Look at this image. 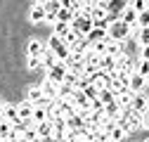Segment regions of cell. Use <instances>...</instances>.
<instances>
[{"mask_svg":"<svg viewBox=\"0 0 149 142\" xmlns=\"http://www.w3.org/2000/svg\"><path fill=\"white\" fill-rule=\"evenodd\" d=\"M83 126H85V118L78 116V114H73V116L66 118V130H81Z\"/></svg>","mask_w":149,"mask_h":142,"instance_id":"cell-17","label":"cell"},{"mask_svg":"<svg viewBox=\"0 0 149 142\" xmlns=\"http://www.w3.org/2000/svg\"><path fill=\"white\" fill-rule=\"evenodd\" d=\"M121 22H125L128 26H135V24H137V12H135L133 7H130V5H128V7L121 12Z\"/></svg>","mask_w":149,"mask_h":142,"instance_id":"cell-16","label":"cell"},{"mask_svg":"<svg viewBox=\"0 0 149 142\" xmlns=\"http://www.w3.org/2000/svg\"><path fill=\"white\" fill-rule=\"evenodd\" d=\"M144 26H149V10H144V12H140V14H137L135 31H137V29H144Z\"/></svg>","mask_w":149,"mask_h":142,"instance_id":"cell-34","label":"cell"},{"mask_svg":"<svg viewBox=\"0 0 149 142\" xmlns=\"http://www.w3.org/2000/svg\"><path fill=\"white\" fill-rule=\"evenodd\" d=\"M52 130H54V126H52L50 121H43V123H38V126H36L38 137H52Z\"/></svg>","mask_w":149,"mask_h":142,"instance_id":"cell-19","label":"cell"},{"mask_svg":"<svg viewBox=\"0 0 149 142\" xmlns=\"http://www.w3.org/2000/svg\"><path fill=\"white\" fill-rule=\"evenodd\" d=\"M26 66H29V69H40V66H43V59H40V57H29Z\"/></svg>","mask_w":149,"mask_h":142,"instance_id":"cell-45","label":"cell"},{"mask_svg":"<svg viewBox=\"0 0 149 142\" xmlns=\"http://www.w3.org/2000/svg\"><path fill=\"white\" fill-rule=\"evenodd\" d=\"M123 137H125V130H123L121 126H116L114 130H111V133H109V140H111V142H121Z\"/></svg>","mask_w":149,"mask_h":142,"instance_id":"cell-38","label":"cell"},{"mask_svg":"<svg viewBox=\"0 0 149 142\" xmlns=\"http://www.w3.org/2000/svg\"><path fill=\"white\" fill-rule=\"evenodd\" d=\"M100 100H102L104 104H109V102H116V95L111 93V90H102V93H100Z\"/></svg>","mask_w":149,"mask_h":142,"instance_id":"cell-43","label":"cell"},{"mask_svg":"<svg viewBox=\"0 0 149 142\" xmlns=\"http://www.w3.org/2000/svg\"><path fill=\"white\" fill-rule=\"evenodd\" d=\"M116 123H118L125 133H135L137 128H142V114H137V111H133V109H125Z\"/></svg>","mask_w":149,"mask_h":142,"instance_id":"cell-1","label":"cell"},{"mask_svg":"<svg viewBox=\"0 0 149 142\" xmlns=\"http://www.w3.org/2000/svg\"><path fill=\"white\" fill-rule=\"evenodd\" d=\"M17 111H19V118L22 121H33V104L31 102H24V104H17Z\"/></svg>","mask_w":149,"mask_h":142,"instance_id":"cell-13","label":"cell"},{"mask_svg":"<svg viewBox=\"0 0 149 142\" xmlns=\"http://www.w3.org/2000/svg\"><path fill=\"white\" fill-rule=\"evenodd\" d=\"M147 88V78L144 76H140V74H130V83H128V90L133 93V95H137V93H142Z\"/></svg>","mask_w":149,"mask_h":142,"instance_id":"cell-8","label":"cell"},{"mask_svg":"<svg viewBox=\"0 0 149 142\" xmlns=\"http://www.w3.org/2000/svg\"><path fill=\"white\" fill-rule=\"evenodd\" d=\"M88 5H90V7H107L109 0H88Z\"/></svg>","mask_w":149,"mask_h":142,"instance_id":"cell-46","label":"cell"},{"mask_svg":"<svg viewBox=\"0 0 149 142\" xmlns=\"http://www.w3.org/2000/svg\"><path fill=\"white\" fill-rule=\"evenodd\" d=\"M26 52H29V57H40V59H43V55L47 52V45H43L38 38H33V40H29Z\"/></svg>","mask_w":149,"mask_h":142,"instance_id":"cell-7","label":"cell"},{"mask_svg":"<svg viewBox=\"0 0 149 142\" xmlns=\"http://www.w3.org/2000/svg\"><path fill=\"white\" fill-rule=\"evenodd\" d=\"M135 40L140 43V47H142V45H149V26H144V29H137V31H135Z\"/></svg>","mask_w":149,"mask_h":142,"instance_id":"cell-25","label":"cell"},{"mask_svg":"<svg viewBox=\"0 0 149 142\" xmlns=\"http://www.w3.org/2000/svg\"><path fill=\"white\" fill-rule=\"evenodd\" d=\"M71 102L78 106V109H90V100H88V95L81 90V88H76L73 90V95H71Z\"/></svg>","mask_w":149,"mask_h":142,"instance_id":"cell-10","label":"cell"},{"mask_svg":"<svg viewBox=\"0 0 149 142\" xmlns=\"http://www.w3.org/2000/svg\"><path fill=\"white\" fill-rule=\"evenodd\" d=\"M33 3H45V0H33Z\"/></svg>","mask_w":149,"mask_h":142,"instance_id":"cell-52","label":"cell"},{"mask_svg":"<svg viewBox=\"0 0 149 142\" xmlns=\"http://www.w3.org/2000/svg\"><path fill=\"white\" fill-rule=\"evenodd\" d=\"M109 40H116V43H123L128 36H130V26L125 24V22H121V19H116V22H111L109 24Z\"/></svg>","mask_w":149,"mask_h":142,"instance_id":"cell-4","label":"cell"},{"mask_svg":"<svg viewBox=\"0 0 149 142\" xmlns=\"http://www.w3.org/2000/svg\"><path fill=\"white\" fill-rule=\"evenodd\" d=\"M107 55L109 57H118V55H123V43H116V40H109V45H107Z\"/></svg>","mask_w":149,"mask_h":142,"instance_id":"cell-24","label":"cell"},{"mask_svg":"<svg viewBox=\"0 0 149 142\" xmlns=\"http://www.w3.org/2000/svg\"><path fill=\"white\" fill-rule=\"evenodd\" d=\"M0 118L10 121L12 126H14V123L19 121V111H17V106H14V104H5V106H3V116H0Z\"/></svg>","mask_w":149,"mask_h":142,"instance_id":"cell-12","label":"cell"},{"mask_svg":"<svg viewBox=\"0 0 149 142\" xmlns=\"http://www.w3.org/2000/svg\"><path fill=\"white\" fill-rule=\"evenodd\" d=\"M81 38H83V36H81V33H76V31H73V29H71V31L66 33V38H64V43H66V45L71 47L73 43H76V40H81Z\"/></svg>","mask_w":149,"mask_h":142,"instance_id":"cell-41","label":"cell"},{"mask_svg":"<svg viewBox=\"0 0 149 142\" xmlns=\"http://www.w3.org/2000/svg\"><path fill=\"white\" fill-rule=\"evenodd\" d=\"M3 106H5V104H3V102H0V116H3Z\"/></svg>","mask_w":149,"mask_h":142,"instance_id":"cell-51","label":"cell"},{"mask_svg":"<svg viewBox=\"0 0 149 142\" xmlns=\"http://www.w3.org/2000/svg\"><path fill=\"white\" fill-rule=\"evenodd\" d=\"M43 7H45L47 12H59V10H62V0H45Z\"/></svg>","mask_w":149,"mask_h":142,"instance_id":"cell-39","label":"cell"},{"mask_svg":"<svg viewBox=\"0 0 149 142\" xmlns=\"http://www.w3.org/2000/svg\"><path fill=\"white\" fill-rule=\"evenodd\" d=\"M66 66H64V62H59L57 66H52V69H47V81H54V83H64V78H66Z\"/></svg>","mask_w":149,"mask_h":142,"instance_id":"cell-5","label":"cell"},{"mask_svg":"<svg viewBox=\"0 0 149 142\" xmlns=\"http://www.w3.org/2000/svg\"><path fill=\"white\" fill-rule=\"evenodd\" d=\"M147 142H149V140H147Z\"/></svg>","mask_w":149,"mask_h":142,"instance_id":"cell-54","label":"cell"},{"mask_svg":"<svg viewBox=\"0 0 149 142\" xmlns=\"http://www.w3.org/2000/svg\"><path fill=\"white\" fill-rule=\"evenodd\" d=\"M95 142H111V140H109V135H107L104 130H100V133L95 135Z\"/></svg>","mask_w":149,"mask_h":142,"instance_id":"cell-48","label":"cell"},{"mask_svg":"<svg viewBox=\"0 0 149 142\" xmlns=\"http://www.w3.org/2000/svg\"><path fill=\"white\" fill-rule=\"evenodd\" d=\"M140 59L149 62V45H142V47H140Z\"/></svg>","mask_w":149,"mask_h":142,"instance_id":"cell-47","label":"cell"},{"mask_svg":"<svg viewBox=\"0 0 149 142\" xmlns=\"http://www.w3.org/2000/svg\"><path fill=\"white\" fill-rule=\"evenodd\" d=\"M22 140H24V142H36V140H38V133H36V128H26Z\"/></svg>","mask_w":149,"mask_h":142,"instance_id":"cell-42","label":"cell"},{"mask_svg":"<svg viewBox=\"0 0 149 142\" xmlns=\"http://www.w3.org/2000/svg\"><path fill=\"white\" fill-rule=\"evenodd\" d=\"M59 64V59H57V55H54V52H45V55H43V66L45 69H52V66H57Z\"/></svg>","mask_w":149,"mask_h":142,"instance_id":"cell-26","label":"cell"},{"mask_svg":"<svg viewBox=\"0 0 149 142\" xmlns=\"http://www.w3.org/2000/svg\"><path fill=\"white\" fill-rule=\"evenodd\" d=\"M10 133H12V123H10V121H5V118H0V137L7 140V137H10Z\"/></svg>","mask_w":149,"mask_h":142,"instance_id":"cell-33","label":"cell"},{"mask_svg":"<svg viewBox=\"0 0 149 142\" xmlns=\"http://www.w3.org/2000/svg\"><path fill=\"white\" fill-rule=\"evenodd\" d=\"M116 126H118V123H116V121H114V118H109V116H104V118H102V121H100V128H102V130H104V133H107V135H109V133H111V130H114V128H116Z\"/></svg>","mask_w":149,"mask_h":142,"instance_id":"cell-29","label":"cell"},{"mask_svg":"<svg viewBox=\"0 0 149 142\" xmlns=\"http://www.w3.org/2000/svg\"><path fill=\"white\" fill-rule=\"evenodd\" d=\"M90 111H104V102L97 97V100H90Z\"/></svg>","mask_w":149,"mask_h":142,"instance_id":"cell-44","label":"cell"},{"mask_svg":"<svg viewBox=\"0 0 149 142\" xmlns=\"http://www.w3.org/2000/svg\"><path fill=\"white\" fill-rule=\"evenodd\" d=\"M43 100H45V93H43L40 85L29 88V102H31V104H43Z\"/></svg>","mask_w":149,"mask_h":142,"instance_id":"cell-14","label":"cell"},{"mask_svg":"<svg viewBox=\"0 0 149 142\" xmlns=\"http://www.w3.org/2000/svg\"><path fill=\"white\" fill-rule=\"evenodd\" d=\"M45 22H47V24H57V12H47Z\"/></svg>","mask_w":149,"mask_h":142,"instance_id":"cell-49","label":"cell"},{"mask_svg":"<svg viewBox=\"0 0 149 142\" xmlns=\"http://www.w3.org/2000/svg\"><path fill=\"white\" fill-rule=\"evenodd\" d=\"M40 88H43V93H45V97L47 100H52V97H57L59 95V83H54V81H43L40 83Z\"/></svg>","mask_w":149,"mask_h":142,"instance_id":"cell-11","label":"cell"},{"mask_svg":"<svg viewBox=\"0 0 149 142\" xmlns=\"http://www.w3.org/2000/svg\"><path fill=\"white\" fill-rule=\"evenodd\" d=\"M130 7H133V10L140 14V12L149 10V0H130Z\"/></svg>","mask_w":149,"mask_h":142,"instance_id":"cell-35","label":"cell"},{"mask_svg":"<svg viewBox=\"0 0 149 142\" xmlns=\"http://www.w3.org/2000/svg\"><path fill=\"white\" fill-rule=\"evenodd\" d=\"M73 17H76V12H71V10L62 7V10L57 12V22H66V24H71V22H73Z\"/></svg>","mask_w":149,"mask_h":142,"instance_id":"cell-27","label":"cell"},{"mask_svg":"<svg viewBox=\"0 0 149 142\" xmlns=\"http://www.w3.org/2000/svg\"><path fill=\"white\" fill-rule=\"evenodd\" d=\"M92 26H95L92 17L90 14H81V12H76V17H73V22H71V29L76 33H81L83 38H88V33L92 31Z\"/></svg>","mask_w":149,"mask_h":142,"instance_id":"cell-3","label":"cell"},{"mask_svg":"<svg viewBox=\"0 0 149 142\" xmlns=\"http://www.w3.org/2000/svg\"><path fill=\"white\" fill-rule=\"evenodd\" d=\"M142 128H144V130H149V111H144V114H142Z\"/></svg>","mask_w":149,"mask_h":142,"instance_id":"cell-50","label":"cell"},{"mask_svg":"<svg viewBox=\"0 0 149 142\" xmlns=\"http://www.w3.org/2000/svg\"><path fill=\"white\" fill-rule=\"evenodd\" d=\"M121 114H123V109L118 106V102H109V104H104V116L118 121V118H121Z\"/></svg>","mask_w":149,"mask_h":142,"instance_id":"cell-15","label":"cell"},{"mask_svg":"<svg viewBox=\"0 0 149 142\" xmlns=\"http://www.w3.org/2000/svg\"><path fill=\"white\" fill-rule=\"evenodd\" d=\"M135 74H140V76H144V78H149V62H144V59H140V62H137V66H135Z\"/></svg>","mask_w":149,"mask_h":142,"instance_id":"cell-37","label":"cell"},{"mask_svg":"<svg viewBox=\"0 0 149 142\" xmlns=\"http://www.w3.org/2000/svg\"><path fill=\"white\" fill-rule=\"evenodd\" d=\"M107 14H109L107 7H90V17H92V22H95V24L107 22Z\"/></svg>","mask_w":149,"mask_h":142,"instance_id":"cell-18","label":"cell"},{"mask_svg":"<svg viewBox=\"0 0 149 142\" xmlns=\"http://www.w3.org/2000/svg\"><path fill=\"white\" fill-rule=\"evenodd\" d=\"M47 50H50V52H54L59 62H64V59L71 55V47L64 43V38H59V36H54V33L50 36V40H47Z\"/></svg>","mask_w":149,"mask_h":142,"instance_id":"cell-2","label":"cell"},{"mask_svg":"<svg viewBox=\"0 0 149 142\" xmlns=\"http://www.w3.org/2000/svg\"><path fill=\"white\" fill-rule=\"evenodd\" d=\"M0 142H7V140H3V137H0Z\"/></svg>","mask_w":149,"mask_h":142,"instance_id":"cell-53","label":"cell"},{"mask_svg":"<svg viewBox=\"0 0 149 142\" xmlns=\"http://www.w3.org/2000/svg\"><path fill=\"white\" fill-rule=\"evenodd\" d=\"M33 121H36V126L43 123V121H47V109H45L43 104H36L33 106Z\"/></svg>","mask_w":149,"mask_h":142,"instance_id":"cell-23","label":"cell"},{"mask_svg":"<svg viewBox=\"0 0 149 142\" xmlns=\"http://www.w3.org/2000/svg\"><path fill=\"white\" fill-rule=\"evenodd\" d=\"M109 83H111V78H109L107 74H97L95 78H92V85H95L100 93H102V90H107V88H109Z\"/></svg>","mask_w":149,"mask_h":142,"instance_id":"cell-20","label":"cell"},{"mask_svg":"<svg viewBox=\"0 0 149 142\" xmlns=\"http://www.w3.org/2000/svg\"><path fill=\"white\" fill-rule=\"evenodd\" d=\"M130 109H133V111H137V114L149 111V97H147L144 93H137V95L133 97V104H130Z\"/></svg>","mask_w":149,"mask_h":142,"instance_id":"cell-6","label":"cell"},{"mask_svg":"<svg viewBox=\"0 0 149 142\" xmlns=\"http://www.w3.org/2000/svg\"><path fill=\"white\" fill-rule=\"evenodd\" d=\"M125 7H128L125 0H109V5H107V10H109V12H123Z\"/></svg>","mask_w":149,"mask_h":142,"instance_id":"cell-30","label":"cell"},{"mask_svg":"<svg viewBox=\"0 0 149 142\" xmlns=\"http://www.w3.org/2000/svg\"><path fill=\"white\" fill-rule=\"evenodd\" d=\"M69 31H71V24H66V22H57L54 24V36H59V38H66Z\"/></svg>","mask_w":149,"mask_h":142,"instance_id":"cell-28","label":"cell"},{"mask_svg":"<svg viewBox=\"0 0 149 142\" xmlns=\"http://www.w3.org/2000/svg\"><path fill=\"white\" fill-rule=\"evenodd\" d=\"M102 71H104V74H114V71H118L116 69V59L109 57V55H102Z\"/></svg>","mask_w":149,"mask_h":142,"instance_id":"cell-21","label":"cell"},{"mask_svg":"<svg viewBox=\"0 0 149 142\" xmlns=\"http://www.w3.org/2000/svg\"><path fill=\"white\" fill-rule=\"evenodd\" d=\"M88 50H90V45H88L85 38H81V40H76V43L71 45V52H81V55H85Z\"/></svg>","mask_w":149,"mask_h":142,"instance_id":"cell-31","label":"cell"},{"mask_svg":"<svg viewBox=\"0 0 149 142\" xmlns=\"http://www.w3.org/2000/svg\"><path fill=\"white\" fill-rule=\"evenodd\" d=\"M107 45H109V40H102V43H92V47H90V50L95 52V55H100V57H102V55H107Z\"/></svg>","mask_w":149,"mask_h":142,"instance_id":"cell-40","label":"cell"},{"mask_svg":"<svg viewBox=\"0 0 149 142\" xmlns=\"http://www.w3.org/2000/svg\"><path fill=\"white\" fill-rule=\"evenodd\" d=\"M81 90L88 95V100H97V97H100V90H97V88L92 85V83H85V85L81 88Z\"/></svg>","mask_w":149,"mask_h":142,"instance_id":"cell-32","label":"cell"},{"mask_svg":"<svg viewBox=\"0 0 149 142\" xmlns=\"http://www.w3.org/2000/svg\"><path fill=\"white\" fill-rule=\"evenodd\" d=\"M73 90L76 88H69V85H59V95H57V100H71V95H73Z\"/></svg>","mask_w":149,"mask_h":142,"instance_id":"cell-36","label":"cell"},{"mask_svg":"<svg viewBox=\"0 0 149 142\" xmlns=\"http://www.w3.org/2000/svg\"><path fill=\"white\" fill-rule=\"evenodd\" d=\"M45 17H47V10L43 7V3H33L31 12H29V19L33 24H40V22H45Z\"/></svg>","mask_w":149,"mask_h":142,"instance_id":"cell-9","label":"cell"},{"mask_svg":"<svg viewBox=\"0 0 149 142\" xmlns=\"http://www.w3.org/2000/svg\"><path fill=\"white\" fill-rule=\"evenodd\" d=\"M133 97H135V95L128 90V93H121V95L116 97V102H118V106H121V109L125 111V109H130V104H133Z\"/></svg>","mask_w":149,"mask_h":142,"instance_id":"cell-22","label":"cell"}]
</instances>
